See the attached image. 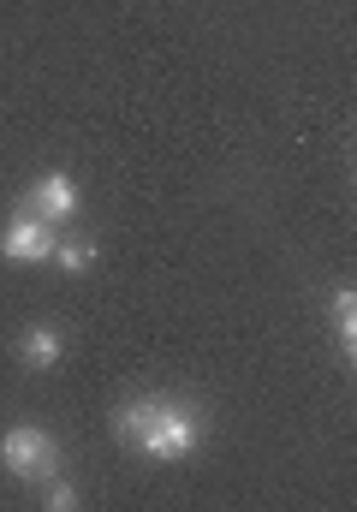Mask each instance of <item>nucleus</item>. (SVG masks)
<instances>
[{
	"label": "nucleus",
	"mask_w": 357,
	"mask_h": 512,
	"mask_svg": "<svg viewBox=\"0 0 357 512\" xmlns=\"http://www.w3.org/2000/svg\"><path fill=\"white\" fill-rule=\"evenodd\" d=\"M0 465H6V477H18V483H48V477L60 471V447H54L48 429L12 423V429L0 435Z\"/></svg>",
	"instance_id": "f03ea898"
},
{
	"label": "nucleus",
	"mask_w": 357,
	"mask_h": 512,
	"mask_svg": "<svg viewBox=\"0 0 357 512\" xmlns=\"http://www.w3.org/2000/svg\"><path fill=\"white\" fill-rule=\"evenodd\" d=\"M54 245H60V227L42 221L36 209L12 215L6 233H0V256H6V262H54Z\"/></svg>",
	"instance_id": "7ed1b4c3"
},
{
	"label": "nucleus",
	"mask_w": 357,
	"mask_h": 512,
	"mask_svg": "<svg viewBox=\"0 0 357 512\" xmlns=\"http://www.w3.org/2000/svg\"><path fill=\"white\" fill-rule=\"evenodd\" d=\"M114 429L125 447H137L143 459H161V465H173V459H185V453L203 447V411L191 399H173V393L125 399Z\"/></svg>",
	"instance_id": "f257e3e1"
},
{
	"label": "nucleus",
	"mask_w": 357,
	"mask_h": 512,
	"mask_svg": "<svg viewBox=\"0 0 357 512\" xmlns=\"http://www.w3.org/2000/svg\"><path fill=\"white\" fill-rule=\"evenodd\" d=\"M18 352H24L30 370H54V364L66 358V334H60L54 322H30V328L18 334Z\"/></svg>",
	"instance_id": "39448f33"
},
{
	"label": "nucleus",
	"mask_w": 357,
	"mask_h": 512,
	"mask_svg": "<svg viewBox=\"0 0 357 512\" xmlns=\"http://www.w3.org/2000/svg\"><path fill=\"white\" fill-rule=\"evenodd\" d=\"M30 209H36L42 221H54V227H60V221L78 209V185H72L66 173H42V179L30 185Z\"/></svg>",
	"instance_id": "20e7f679"
},
{
	"label": "nucleus",
	"mask_w": 357,
	"mask_h": 512,
	"mask_svg": "<svg viewBox=\"0 0 357 512\" xmlns=\"http://www.w3.org/2000/svg\"><path fill=\"white\" fill-rule=\"evenodd\" d=\"M328 316H334V340H340V352H346V364H352L357 358V292L352 286H334Z\"/></svg>",
	"instance_id": "423d86ee"
},
{
	"label": "nucleus",
	"mask_w": 357,
	"mask_h": 512,
	"mask_svg": "<svg viewBox=\"0 0 357 512\" xmlns=\"http://www.w3.org/2000/svg\"><path fill=\"white\" fill-rule=\"evenodd\" d=\"M54 262H60L66 274H84V268L96 262V245H90V239H60V245H54Z\"/></svg>",
	"instance_id": "0eeeda50"
},
{
	"label": "nucleus",
	"mask_w": 357,
	"mask_h": 512,
	"mask_svg": "<svg viewBox=\"0 0 357 512\" xmlns=\"http://www.w3.org/2000/svg\"><path fill=\"white\" fill-rule=\"evenodd\" d=\"M42 501H48L54 512H72V507H78V489H72V483H48V495H42Z\"/></svg>",
	"instance_id": "6e6552de"
}]
</instances>
